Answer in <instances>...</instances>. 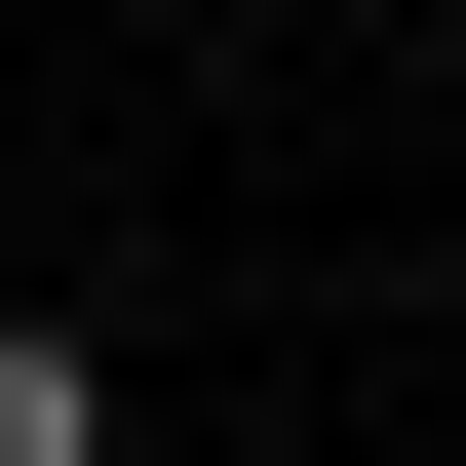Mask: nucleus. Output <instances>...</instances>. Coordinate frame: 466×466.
Masks as SVG:
<instances>
[{
  "instance_id": "obj_1",
  "label": "nucleus",
  "mask_w": 466,
  "mask_h": 466,
  "mask_svg": "<svg viewBox=\"0 0 466 466\" xmlns=\"http://www.w3.org/2000/svg\"><path fill=\"white\" fill-rule=\"evenodd\" d=\"M0 466H116V389H78V350H39V311H0Z\"/></svg>"
}]
</instances>
